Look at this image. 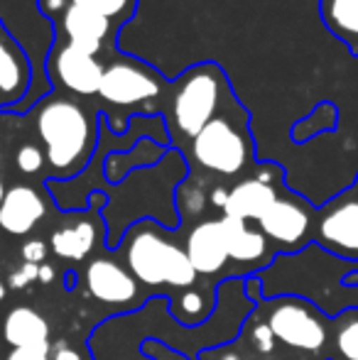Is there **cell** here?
Returning <instances> with one entry per match:
<instances>
[{"instance_id": "cell-1", "label": "cell", "mask_w": 358, "mask_h": 360, "mask_svg": "<svg viewBox=\"0 0 358 360\" xmlns=\"http://www.w3.org/2000/svg\"><path fill=\"white\" fill-rule=\"evenodd\" d=\"M37 133L44 157L57 174H72L87 165L94 147L89 113L72 98L52 96L37 108Z\"/></svg>"}, {"instance_id": "cell-2", "label": "cell", "mask_w": 358, "mask_h": 360, "mask_svg": "<svg viewBox=\"0 0 358 360\" xmlns=\"http://www.w3.org/2000/svg\"><path fill=\"white\" fill-rule=\"evenodd\" d=\"M125 260H128L130 275L143 285H170L186 289L196 280V270L191 267L186 252L145 226L130 236Z\"/></svg>"}, {"instance_id": "cell-3", "label": "cell", "mask_w": 358, "mask_h": 360, "mask_svg": "<svg viewBox=\"0 0 358 360\" xmlns=\"http://www.w3.org/2000/svg\"><path fill=\"white\" fill-rule=\"evenodd\" d=\"M221 91H224V76L211 64L194 67L181 76L172 101L174 123L181 133L196 138L216 118Z\"/></svg>"}, {"instance_id": "cell-4", "label": "cell", "mask_w": 358, "mask_h": 360, "mask_svg": "<svg viewBox=\"0 0 358 360\" xmlns=\"http://www.w3.org/2000/svg\"><path fill=\"white\" fill-rule=\"evenodd\" d=\"M191 152L204 169L234 176L248 165L253 147L248 133L229 115H216L196 138H191Z\"/></svg>"}, {"instance_id": "cell-5", "label": "cell", "mask_w": 358, "mask_h": 360, "mask_svg": "<svg viewBox=\"0 0 358 360\" xmlns=\"http://www.w3.org/2000/svg\"><path fill=\"white\" fill-rule=\"evenodd\" d=\"M277 341L297 351H319L326 343V321L312 304L300 297H282L272 304L268 321Z\"/></svg>"}, {"instance_id": "cell-6", "label": "cell", "mask_w": 358, "mask_h": 360, "mask_svg": "<svg viewBox=\"0 0 358 360\" xmlns=\"http://www.w3.org/2000/svg\"><path fill=\"white\" fill-rule=\"evenodd\" d=\"M317 243L336 257L358 262V191L349 189L321 209Z\"/></svg>"}, {"instance_id": "cell-7", "label": "cell", "mask_w": 358, "mask_h": 360, "mask_svg": "<svg viewBox=\"0 0 358 360\" xmlns=\"http://www.w3.org/2000/svg\"><path fill=\"white\" fill-rule=\"evenodd\" d=\"M160 84L148 67L135 62H113L103 72L101 91L108 103L115 105H135L158 96Z\"/></svg>"}, {"instance_id": "cell-8", "label": "cell", "mask_w": 358, "mask_h": 360, "mask_svg": "<svg viewBox=\"0 0 358 360\" xmlns=\"http://www.w3.org/2000/svg\"><path fill=\"white\" fill-rule=\"evenodd\" d=\"M103 72V64L96 59V54L82 52L72 44L57 47L52 54V76L72 94H98Z\"/></svg>"}, {"instance_id": "cell-9", "label": "cell", "mask_w": 358, "mask_h": 360, "mask_svg": "<svg viewBox=\"0 0 358 360\" xmlns=\"http://www.w3.org/2000/svg\"><path fill=\"white\" fill-rule=\"evenodd\" d=\"M265 238L280 245L297 248L307 240L312 226V214L300 199H277L268 209V214L258 221Z\"/></svg>"}, {"instance_id": "cell-10", "label": "cell", "mask_w": 358, "mask_h": 360, "mask_svg": "<svg viewBox=\"0 0 358 360\" xmlns=\"http://www.w3.org/2000/svg\"><path fill=\"white\" fill-rule=\"evenodd\" d=\"M84 282H87L91 297H96L103 304H128L138 297L135 277L123 265L108 260V257L91 260L87 272H84Z\"/></svg>"}, {"instance_id": "cell-11", "label": "cell", "mask_w": 358, "mask_h": 360, "mask_svg": "<svg viewBox=\"0 0 358 360\" xmlns=\"http://www.w3.org/2000/svg\"><path fill=\"white\" fill-rule=\"evenodd\" d=\"M184 252L189 257L196 275H216L229 262V248H226L224 226L219 221H201L191 228L186 236Z\"/></svg>"}, {"instance_id": "cell-12", "label": "cell", "mask_w": 358, "mask_h": 360, "mask_svg": "<svg viewBox=\"0 0 358 360\" xmlns=\"http://www.w3.org/2000/svg\"><path fill=\"white\" fill-rule=\"evenodd\" d=\"M47 214L42 196L32 186L18 184L5 191L0 204V228L10 236H27Z\"/></svg>"}, {"instance_id": "cell-13", "label": "cell", "mask_w": 358, "mask_h": 360, "mask_svg": "<svg viewBox=\"0 0 358 360\" xmlns=\"http://www.w3.org/2000/svg\"><path fill=\"white\" fill-rule=\"evenodd\" d=\"M277 199H280L277 189L265 176H250V179L238 181L234 189H229V196H226L224 204V216L238 218V221L245 223L260 221Z\"/></svg>"}, {"instance_id": "cell-14", "label": "cell", "mask_w": 358, "mask_h": 360, "mask_svg": "<svg viewBox=\"0 0 358 360\" xmlns=\"http://www.w3.org/2000/svg\"><path fill=\"white\" fill-rule=\"evenodd\" d=\"M113 20L103 18L98 13H91L79 5H69L62 15V30L67 34V44L82 49V52L96 54L110 34Z\"/></svg>"}, {"instance_id": "cell-15", "label": "cell", "mask_w": 358, "mask_h": 360, "mask_svg": "<svg viewBox=\"0 0 358 360\" xmlns=\"http://www.w3.org/2000/svg\"><path fill=\"white\" fill-rule=\"evenodd\" d=\"M30 84V62L23 49L13 42L8 32L0 27V101L23 98Z\"/></svg>"}, {"instance_id": "cell-16", "label": "cell", "mask_w": 358, "mask_h": 360, "mask_svg": "<svg viewBox=\"0 0 358 360\" xmlns=\"http://www.w3.org/2000/svg\"><path fill=\"white\" fill-rule=\"evenodd\" d=\"M3 338L13 348L49 343V323L39 311L30 307H15L3 321Z\"/></svg>"}, {"instance_id": "cell-17", "label": "cell", "mask_w": 358, "mask_h": 360, "mask_svg": "<svg viewBox=\"0 0 358 360\" xmlns=\"http://www.w3.org/2000/svg\"><path fill=\"white\" fill-rule=\"evenodd\" d=\"M226 236V248H229V260L236 262H255L263 260L268 252V238L263 236V231H253L248 228L245 221L238 218H221Z\"/></svg>"}, {"instance_id": "cell-18", "label": "cell", "mask_w": 358, "mask_h": 360, "mask_svg": "<svg viewBox=\"0 0 358 360\" xmlns=\"http://www.w3.org/2000/svg\"><path fill=\"white\" fill-rule=\"evenodd\" d=\"M319 10L331 34L358 57V0H319Z\"/></svg>"}, {"instance_id": "cell-19", "label": "cell", "mask_w": 358, "mask_h": 360, "mask_svg": "<svg viewBox=\"0 0 358 360\" xmlns=\"http://www.w3.org/2000/svg\"><path fill=\"white\" fill-rule=\"evenodd\" d=\"M54 255L64 260H84L96 245V228L91 221H79L74 226H64L52 233Z\"/></svg>"}, {"instance_id": "cell-20", "label": "cell", "mask_w": 358, "mask_h": 360, "mask_svg": "<svg viewBox=\"0 0 358 360\" xmlns=\"http://www.w3.org/2000/svg\"><path fill=\"white\" fill-rule=\"evenodd\" d=\"M334 348L344 360H358V309L334 319Z\"/></svg>"}, {"instance_id": "cell-21", "label": "cell", "mask_w": 358, "mask_h": 360, "mask_svg": "<svg viewBox=\"0 0 358 360\" xmlns=\"http://www.w3.org/2000/svg\"><path fill=\"white\" fill-rule=\"evenodd\" d=\"M72 5H79V8H87L91 13H98L108 20H125L130 18L135 8V0H72Z\"/></svg>"}, {"instance_id": "cell-22", "label": "cell", "mask_w": 358, "mask_h": 360, "mask_svg": "<svg viewBox=\"0 0 358 360\" xmlns=\"http://www.w3.org/2000/svg\"><path fill=\"white\" fill-rule=\"evenodd\" d=\"M209 314V304L199 292H184L177 302V321L181 323H201Z\"/></svg>"}, {"instance_id": "cell-23", "label": "cell", "mask_w": 358, "mask_h": 360, "mask_svg": "<svg viewBox=\"0 0 358 360\" xmlns=\"http://www.w3.org/2000/svg\"><path fill=\"white\" fill-rule=\"evenodd\" d=\"M15 165H18L20 172L25 174H34V172L42 169L44 165V152L39 150L37 145H23L15 155Z\"/></svg>"}, {"instance_id": "cell-24", "label": "cell", "mask_w": 358, "mask_h": 360, "mask_svg": "<svg viewBox=\"0 0 358 360\" xmlns=\"http://www.w3.org/2000/svg\"><path fill=\"white\" fill-rule=\"evenodd\" d=\"M49 343H39V346H25V348H13L5 360H49Z\"/></svg>"}, {"instance_id": "cell-25", "label": "cell", "mask_w": 358, "mask_h": 360, "mask_svg": "<svg viewBox=\"0 0 358 360\" xmlns=\"http://www.w3.org/2000/svg\"><path fill=\"white\" fill-rule=\"evenodd\" d=\"M275 333L270 331L268 323H258V326L253 328V346L258 348L260 353H272V348H275Z\"/></svg>"}, {"instance_id": "cell-26", "label": "cell", "mask_w": 358, "mask_h": 360, "mask_svg": "<svg viewBox=\"0 0 358 360\" xmlns=\"http://www.w3.org/2000/svg\"><path fill=\"white\" fill-rule=\"evenodd\" d=\"M37 275H39V265H32V262H25V265L20 267L18 272H13V275H10V287H15V289L27 287L30 282L37 280Z\"/></svg>"}, {"instance_id": "cell-27", "label": "cell", "mask_w": 358, "mask_h": 360, "mask_svg": "<svg viewBox=\"0 0 358 360\" xmlns=\"http://www.w3.org/2000/svg\"><path fill=\"white\" fill-rule=\"evenodd\" d=\"M44 257H47V245H44V240H27L23 245V260L25 262L42 265Z\"/></svg>"}, {"instance_id": "cell-28", "label": "cell", "mask_w": 358, "mask_h": 360, "mask_svg": "<svg viewBox=\"0 0 358 360\" xmlns=\"http://www.w3.org/2000/svg\"><path fill=\"white\" fill-rule=\"evenodd\" d=\"M37 280L39 282H44V285H47V282H52L54 280V270H52V265H39V275H37Z\"/></svg>"}, {"instance_id": "cell-29", "label": "cell", "mask_w": 358, "mask_h": 360, "mask_svg": "<svg viewBox=\"0 0 358 360\" xmlns=\"http://www.w3.org/2000/svg\"><path fill=\"white\" fill-rule=\"evenodd\" d=\"M54 360H82V358H79V353L72 351V348H59L57 358H54Z\"/></svg>"}, {"instance_id": "cell-30", "label": "cell", "mask_w": 358, "mask_h": 360, "mask_svg": "<svg viewBox=\"0 0 358 360\" xmlns=\"http://www.w3.org/2000/svg\"><path fill=\"white\" fill-rule=\"evenodd\" d=\"M5 191H8V189H5L3 179H0V204H3V199H5Z\"/></svg>"}, {"instance_id": "cell-31", "label": "cell", "mask_w": 358, "mask_h": 360, "mask_svg": "<svg viewBox=\"0 0 358 360\" xmlns=\"http://www.w3.org/2000/svg\"><path fill=\"white\" fill-rule=\"evenodd\" d=\"M3 299H5V285L0 282V302H3Z\"/></svg>"}, {"instance_id": "cell-32", "label": "cell", "mask_w": 358, "mask_h": 360, "mask_svg": "<svg viewBox=\"0 0 358 360\" xmlns=\"http://www.w3.org/2000/svg\"><path fill=\"white\" fill-rule=\"evenodd\" d=\"M354 189H356V191H358V179H356V186H354Z\"/></svg>"}, {"instance_id": "cell-33", "label": "cell", "mask_w": 358, "mask_h": 360, "mask_svg": "<svg viewBox=\"0 0 358 360\" xmlns=\"http://www.w3.org/2000/svg\"><path fill=\"white\" fill-rule=\"evenodd\" d=\"M0 160H3V155H0Z\"/></svg>"}]
</instances>
